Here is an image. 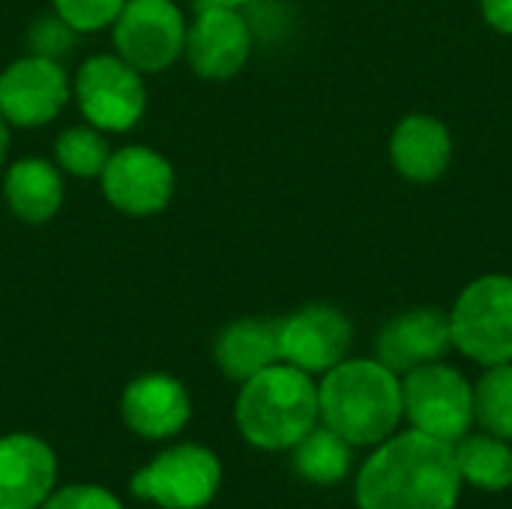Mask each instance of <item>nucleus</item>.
<instances>
[{"label":"nucleus","instance_id":"obj_1","mask_svg":"<svg viewBox=\"0 0 512 509\" xmlns=\"http://www.w3.org/2000/svg\"><path fill=\"white\" fill-rule=\"evenodd\" d=\"M462 489L453 444L417 429L381 441L354 477L357 509H456Z\"/></svg>","mask_w":512,"mask_h":509},{"label":"nucleus","instance_id":"obj_2","mask_svg":"<svg viewBox=\"0 0 512 509\" xmlns=\"http://www.w3.org/2000/svg\"><path fill=\"white\" fill-rule=\"evenodd\" d=\"M318 414L351 447H378L405 420L402 378L381 360H342L318 384Z\"/></svg>","mask_w":512,"mask_h":509},{"label":"nucleus","instance_id":"obj_3","mask_svg":"<svg viewBox=\"0 0 512 509\" xmlns=\"http://www.w3.org/2000/svg\"><path fill=\"white\" fill-rule=\"evenodd\" d=\"M234 420L246 444L267 453L297 447L318 423V384L291 363H273L243 381Z\"/></svg>","mask_w":512,"mask_h":509},{"label":"nucleus","instance_id":"obj_4","mask_svg":"<svg viewBox=\"0 0 512 509\" xmlns=\"http://www.w3.org/2000/svg\"><path fill=\"white\" fill-rule=\"evenodd\" d=\"M453 348L486 366L512 363V276L474 279L450 309Z\"/></svg>","mask_w":512,"mask_h":509},{"label":"nucleus","instance_id":"obj_5","mask_svg":"<svg viewBox=\"0 0 512 509\" xmlns=\"http://www.w3.org/2000/svg\"><path fill=\"white\" fill-rule=\"evenodd\" d=\"M402 405L411 429L456 444L474 429V384L441 360L423 363L402 378Z\"/></svg>","mask_w":512,"mask_h":509},{"label":"nucleus","instance_id":"obj_6","mask_svg":"<svg viewBox=\"0 0 512 509\" xmlns=\"http://www.w3.org/2000/svg\"><path fill=\"white\" fill-rule=\"evenodd\" d=\"M129 486L162 509H204L222 486V462L201 444H177L138 468Z\"/></svg>","mask_w":512,"mask_h":509},{"label":"nucleus","instance_id":"obj_7","mask_svg":"<svg viewBox=\"0 0 512 509\" xmlns=\"http://www.w3.org/2000/svg\"><path fill=\"white\" fill-rule=\"evenodd\" d=\"M72 93L84 120L99 132H129L147 111L141 72L117 54L87 57L75 72Z\"/></svg>","mask_w":512,"mask_h":509},{"label":"nucleus","instance_id":"obj_8","mask_svg":"<svg viewBox=\"0 0 512 509\" xmlns=\"http://www.w3.org/2000/svg\"><path fill=\"white\" fill-rule=\"evenodd\" d=\"M117 57L132 69L162 72L183 57L186 18L174 0H126L111 24Z\"/></svg>","mask_w":512,"mask_h":509},{"label":"nucleus","instance_id":"obj_9","mask_svg":"<svg viewBox=\"0 0 512 509\" xmlns=\"http://www.w3.org/2000/svg\"><path fill=\"white\" fill-rule=\"evenodd\" d=\"M72 81L66 69L45 54H27L0 72V114L21 129L51 123L69 102Z\"/></svg>","mask_w":512,"mask_h":509},{"label":"nucleus","instance_id":"obj_10","mask_svg":"<svg viewBox=\"0 0 512 509\" xmlns=\"http://www.w3.org/2000/svg\"><path fill=\"white\" fill-rule=\"evenodd\" d=\"M252 54V30L237 6L201 0L192 24H186L183 57L204 81H228L240 75Z\"/></svg>","mask_w":512,"mask_h":509},{"label":"nucleus","instance_id":"obj_11","mask_svg":"<svg viewBox=\"0 0 512 509\" xmlns=\"http://www.w3.org/2000/svg\"><path fill=\"white\" fill-rule=\"evenodd\" d=\"M99 183L114 210L126 216H153L171 204L174 165L153 147L129 144L111 153Z\"/></svg>","mask_w":512,"mask_h":509},{"label":"nucleus","instance_id":"obj_12","mask_svg":"<svg viewBox=\"0 0 512 509\" xmlns=\"http://www.w3.org/2000/svg\"><path fill=\"white\" fill-rule=\"evenodd\" d=\"M354 342L348 315L330 303H309L279 321V357L309 375L339 366Z\"/></svg>","mask_w":512,"mask_h":509},{"label":"nucleus","instance_id":"obj_13","mask_svg":"<svg viewBox=\"0 0 512 509\" xmlns=\"http://www.w3.org/2000/svg\"><path fill=\"white\" fill-rule=\"evenodd\" d=\"M375 348H378L375 360H381L396 375H405L423 363L444 360V354L453 348L450 312L435 306L408 309L384 324Z\"/></svg>","mask_w":512,"mask_h":509},{"label":"nucleus","instance_id":"obj_14","mask_svg":"<svg viewBox=\"0 0 512 509\" xmlns=\"http://www.w3.org/2000/svg\"><path fill=\"white\" fill-rule=\"evenodd\" d=\"M120 414L135 435L147 441H165L186 429L192 417V399L177 378L150 372L123 390Z\"/></svg>","mask_w":512,"mask_h":509},{"label":"nucleus","instance_id":"obj_15","mask_svg":"<svg viewBox=\"0 0 512 509\" xmlns=\"http://www.w3.org/2000/svg\"><path fill=\"white\" fill-rule=\"evenodd\" d=\"M57 456L36 435L0 438V509H39L54 492Z\"/></svg>","mask_w":512,"mask_h":509},{"label":"nucleus","instance_id":"obj_16","mask_svg":"<svg viewBox=\"0 0 512 509\" xmlns=\"http://www.w3.org/2000/svg\"><path fill=\"white\" fill-rule=\"evenodd\" d=\"M393 168L411 183H435L453 159V135L432 114H408L390 135Z\"/></svg>","mask_w":512,"mask_h":509},{"label":"nucleus","instance_id":"obj_17","mask_svg":"<svg viewBox=\"0 0 512 509\" xmlns=\"http://www.w3.org/2000/svg\"><path fill=\"white\" fill-rule=\"evenodd\" d=\"M213 360L225 378L243 384L267 366L279 363V321L240 318L228 324L213 345Z\"/></svg>","mask_w":512,"mask_h":509},{"label":"nucleus","instance_id":"obj_18","mask_svg":"<svg viewBox=\"0 0 512 509\" xmlns=\"http://www.w3.org/2000/svg\"><path fill=\"white\" fill-rule=\"evenodd\" d=\"M3 195L21 222L42 225L63 204V174L48 159H18L3 177Z\"/></svg>","mask_w":512,"mask_h":509},{"label":"nucleus","instance_id":"obj_19","mask_svg":"<svg viewBox=\"0 0 512 509\" xmlns=\"http://www.w3.org/2000/svg\"><path fill=\"white\" fill-rule=\"evenodd\" d=\"M453 453L465 486L492 495L512 489V444L507 438L468 432L462 441L453 444Z\"/></svg>","mask_w":512,"mask_h":509},{"label":"nucleus","instance_id":"obj_20","mask_svg":"<svg viewBox=\"0 0 512 509\" xmlns=\"http://www.w3.org/2000/svg\"><path fill=\"white\" fill-rule=\"evenodd\" d=\"M291 465L294 474L312 486H339L354 468V447L318 423L297 447H291Z\"/></svg>","mask_w":512,"mask_h":509},{"label":"nucleus","instance_id":"obj_21","mask_svg":"<svg viewBox=\"0 0 512 509\" xmlns=\"http://www.w3.org/2000/svg\"><path fill=\"white\" fill-rule=\"evenodd\" d=\"M474 420L483 432L512 441V363L486 366L474 384Z\"/></svg>","mask_w":512,"mask_h":509},{"label":"nucleus","instance_id":"obj_22","mask_svg":"<svg viewBox=\"0 0 512 509\" xmlns=\"http://www.w3.org/2000/svg\"><path fill=\"white\" fill-rule=\"evenodd\" d=\"M54 156H57L60 171H66L78 180H96L111 159V147H108L105 135L87 123V126L63 129L57 135Z\"/></svg>","mask_w":512,"mask_h":509},{"label":"nucleus","instance_id":"obj_23","mask_svg":"<svg viewBox=\"0 0 512 509\" xmlns=\"http://www.w3.org/2000/svg\"><path fill=\"white\" fill-rule=\"evenodd\" d=\"M126 0H54V12L75 33H96L114 24Z\"/></svg>","mask_w":512,"mask_h":509},{"label":"nucleus","instance_id":"obj_24","mask_svg":"<svg viewBox=\"0 0 512 509\" xmlns=\"http://www.w3.org/2000/svg\"><path fill=\"white\" fill-rule=\"evenodd\" d=\"M39 509H123L120 498L102 486H87V483H78V486H66L60 492H51Z\"/></svg>","mask_w":512,"mask_h":509},{"label":"nucleus","instance_id":"obj_25","mask_svg":"<svg viewBox=\"0 0 512 509\" xmlns=\"http://www.w3.org/2000/svg\"><path fill=\"white\" fill-rule=\"evenodd\" d=\"M72 27L66 21H60L57 15L54 18H42L33 30V45H36V54H45V57H54L60 54V48L72 39Z\"/></svg>","mask_w":512,"mask_h":509},{"label":"nucleus","instance_id":"obj_26","mask_svg":"<svg viewBox=\"0 0 512 509\" xmlns=\"http://www.w3.org/2000/svg\"><path fill=\"white\" fill-rule=\"evenodd\" d=\"M480 9L492 30L512 36V0H480Z\"/></svg>","mask_w":512,"mask_h":509},{"label":"nucleus","instance_id":"obj_27","mask_svg":"<svg viewBox=\"0 0 512 509\" xmlns=\"http://www.w3.org/2000/svg\"><path fill=\"white\" fill-rule=\"evenodd\" d=\"M6 153H9V123H6V117L0 114V165H3V159H6Z\"/></svg>","mask_w":512,"mask_h":509},{"label":"nucleus","instance_id":"obj_28","mask_svg":"<svg viewBox=\"0 0 512 509\" xmlns=\"http://www.w3.org/2000/svg\"><path fill=\"white\" fill-rule=\"evenodd\" d=\"M207 3H222V6H246V3H252V0H207Z\"/></svg>","mask_w":512,"mask_h":509}]
</instances>
